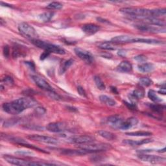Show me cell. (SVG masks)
Segmentation results:
<instances>
[{"mask_svg":"<svg viewBox=\"0 0 166 166\" xmlns=\"http://www.w3.org/2000/svg\"><path fill=\"white\" fill-rule=\"evenodd\" d=\"M31 42L34 45H36V47H39V48L43 49L46 51L49 52L50 53H53L59 54H64L66 53L65 50H64L62 48L57 45L52 44L46 42L44 41H42L39 39L31 40Z\"/></svg>","mask_w":166,"mask_h":166,"instance_id":"3","label":"cell"},{"mask_svg":"<svg viewBox=\"0 0 166 166\" xmlns=\"http://www.w3.org/2000/svg\"><path fill=\"white\" fill-rule=\"evenodd\" d=\"M134 59L136 60L137 62H141V63H145L147 61V57L145 56H144V55H143V54L137 55V56L134 57Z\"/></svg>","mask_w":166,"mask_h":166,"instance_id":"41","label":"cell"},{"mask_svg":"<svg viewBox=\"0 0 166 166\" xmlns=\"http://www.w3.org/2000/svg\"><path fill=\"white\" fill-rule=\"evenodd\" d=\"M33 80L34 81L35 84L37 85L40 88L46 91H53V88L48 84L47 81H45L44 79L41 78L40 77L34 75L32 77Z\"/></svg>","mask_w":166,"mask_h":166,"instance_id":"13","label":"cell"},{"mask_svg":"<svg viewBox=\"0 0 166 166\" xmlns=\"http://www.w3.org/2000/svg\"><path fill=\"white\" fill-rule=\"evenodd\" d=\"M68 142L75 144H85L89 143H93L94 138L90 136H71L68 139Z\"/></svg>","mask_w":166,"mask_h":166,"instance_id":"9","label":"cell"},{"mask_svg":"<svg viewBox=\"0 0 166 166\" xmlns=\"http://www.w3.org/2000/svg\"><path fill=\"white\" fill-rule=\"evenodd\" d=\"M60 153L69 156H81L88 154V153L83 149L73 150V149H61Z\"/></svg>","mask_w":166,"mask_h":166,"instance_id":"20","label":"cell"},{"mask_svg":"<svg viewBox=\"0 0 166 166\" xmlns=\"http://www.w3.org/2000/svg\"><path fill=\"white\" fill-rule=\"evenodd\" d=\"M36 101L30 97L20 98L12 102L4 103L2 106L4 111L9 114H19L25 109L36 105Z\"/></svg>","mask_w":166,"mask_h":166,"instance_id":"1","label":"cell"},{"mask_svg":"<svg viewBox=\"0 0 166 166\" xmlns=\"http://www.w3.org/2000/svg\"><path fill=\"white\" fill-rule=\"evenodd\" d=\"M77 91H78V93L79 94V95L81 96L82 97H87L86 91L85 90V89L83 88L82 86H79L77 87Z\"/></svg>","mask_w":166,"mask_h":166,"instance_id":"42","label":"cell"},{"mask_svg":"<svg viewBox=\"0 0 166 166\" xmlns=\"http://www.w3.org/2000/svg\"><path fill=\"white\" fill-rule=\"evenodd\" d=\"M153 140L151 139H145L142 140H125L123 141V143L127 145H129L131 147H135V146H139L143 144L149 143L150 142H152Z\"/></svg>","mask_w":166,"mask_h":166,"instance_id":"17","label":"cell"},{"mask_svg":"<svg viewBox=\"0 0 166 166\" xmlns=\"http://www.w3.org/2000/svg\"><path fill=\"white\" fill-rule=\"evenodd\" d=\"M145 96V91L142 88H137L134 90L132 93L131 94V100L132 99H134V100L136 99H142Z\"/></svg>","mask_w":166,"mask_h":166,"instance_id":"25","label":"cell"},{"mask_svg":"<svg viewBox=\"0 0 166 166\" xmlns=\"http://www.w3.org/2000/svg\"><path fill=\"white\" fill-rule=\"evenodd\" d=\"M49 54H50V53H49V52L45 51H44L43 53H42V54L40 55V59L41 60H45V59H47V58L49 56Z\"/></svg>","mask_w":166,"mask_h":166,"instance_id":"46","label":"cell"},{"mask_svg":"<svg viewBox=\"0 0 166 166\" xmlns=\"http://www.w3.org/2000/svg\"><path fill=\"white\" fill-rule=\"evenodd\" d=\"M3 51V54H4L5 57L8 58L9 57V55H10V49H9V47L8 45L4 46Z\"/></svg>","mask_w":166,"mask_h":166,"instance_id":"45","label":"cell"},{"mask_svg":"<svg viewBox=\"0 0 166 166\" xmlns=\"http://www.w3.org/2000/svg\"><path fill=\"white\" fill-rule=\"evenodd\" d=\"M18 31L24 37L29 39L31 41L38 39L39 38V35L34 27L27 23H21L18 25Z\"/></svg>","mask_w":166,"mask_h":166,"instance_id":"4","label":"cell"},{"mask_svg":"<svg viewBox=\"0 0 166 166\" xmlns=\"http://www.w3.org/2000/svg\"><path fill=\"white\" fill-rule=\"evenodd\" d=\"M35 113H36V115L38 116H43L45 113V110L44 108L43 107H41V106H39V107H37L36 109H35Z\"/></svg>","mask_w":166,"mask_h":166,"instance_id":"40","label":"cell"},{"mask_svg":"<svg viewBox=\"0 0 166 166\" xmlns=\"http://www.w3.org/2000/svg\"><path fill=\"white\" fill-rule=\"evenodd\" d=\"M98 134L101 137H103L105 138V139L110 140V141L114 140H116V136L114 134L110 132L105 131H98Z\"/></svg>","mask_w":166,"mask_h":166,"instance_id":"28","label":"cell"},{"mask_svg":"<svg viewBox=\"0 0 166 166\" xmlns=\"http://www.w3.org/2000/svg\"><path fill=\"white\" fill-rule=\"evenodd\" d=\"M73 63V59H69V60L64 62L60 68L59 72H60V74H63V73L65 72L72 65Z\"/></svg>","mask_w":166,"mask_h":166,"instance_id":"31","label":"cell"},{"mask_svg":"<svg viewBox=\"0 0 166 166\" xmlns=\"http://www.w3.org/2000/svg\"><path fill=\"white\" fill-rule=\"evenodd\" d=\"M27 137L33 141H36L45 143L52 144V145H56L59 143V141L57 139L49 136L39 135V134H33V135H29Z\"/></svg>","mask_w":166,"mask_h":166,"instance_id":"7","label":"cell"},{"mask_svg":"<svg viewBox=\"0 0 166 166\" xmlns=\"http://www.w3.org/2000/svg\"><path fill=\"white\" fill-rule=\"evenodd\" d=\"M117 70L122 73H128L132 70V66L128 61H123L117 66Z\"/></svg>","mask_w":166,"mask_h":166,"instance_id":"18","label":"cell"},{"mask_svg":"<svg viewBox=\"0 0 166 166\" xmlns=\"http://www.w3.org/2000/svg\"><path fill=\"white\" fill-rule=\"evenodd\" d=\"M132 39L133 38L131 36L121 35L112 38L110 42H112L114 44H123L131 43Z\"/></svg>","mask_w":166,"mask_h":166,"instance_id":"16","label":"cell"},{"mask_svg":"<svg viewBox=\"0 0 166 166\" xmlns=\"http://www.w3.org/2000/svg\"><path fill=\"white\" fill-rule=\"evenodd\" d=\"M97 20H99V22H102V23H109L108 21L105 20H103V19H102V18H97Z\"/></svg>","mask_w":166,"mask_h":166,"instance_id":"50","label":"cell"},{"mask_svg":"<svg viewBox=\"0 0 166 166\" xmlns=\"http://www.w3.org/2000/svg\"><path fill=\"white\" fill-rule=\"evenodd\" d=\"M126 135L130 136H149L152 135V133L147 131H137L127 132Z\"/></svg>","mask_w":166,"mask_h":166,"instance_id":"32","label":"cell"},{"mask_svg":"<svg viewBox=\"0 0 166 166\" xmlns=\"http://www.w3.org/2000/svg\"><path fill=\"white\" fill-rule=\"evenodd\" d=\"M79 148L81 149L85 150L87 151L88 153H97L101 151H105L109 149H110V145L106 143H85L81 144L80 145Z\"/></svg>","mask_w":166,"mask_h":166,"instance_id":"5","label":"cell"},{"mask_svg":"<svg viewBox=\"0 0 166 166\" xmlns=\"http://www.w3.org/2000/svg\"><path fill=\"white\" fill-rule=\"evenodd\" d=\"M146 23L153 25H156V26H160V27H165V22L163 20L158 19V18H154V17H149L143 19Z\"/></svg>","mask_w":166,"mask_h":166,"instance_id":"21","label":"cell"},{"mask_svg":"<svg viewBox=\"0 0 166 166\" xmlns=\"http://www.w3.org/2000/svg\"><path fill=\"white\" fill-rule=\"evenodd\" d=\"M139 84L143 86H149L153 84V81L148 77H143L140 79Z\"/></svg>","mask_w":166,"mask_h":166,"instance_id":"36","label":"cell"},{"mask_svg":"<svg viewBox=\"0 0 166 166\" xmlns=\"http://www.w3.org/2000/svg\"><path fill=\"white\" fill-rule=\"evenodd\" d=\"M154 66L152 63H142L140 65L137 66V69L143 73L151 72L154 70Z\"/></svg>","mask_w":166,"mask_h":166,"instance_id":"23","label":"cell"},{"mask_svg":"<svg viewBox=\"0 0 166 166\" xmlns=\"http://www.w3.org/2000/svg\"><path fill=\"white\" fill-rule=\"evenodd\" d=\"M99 100L102 103L106 105L110 106H114L116 105V101H114L111 97H109L105 95H101L99 96Z\"/></svg>","mask_w":166,"mask_h":166,"instance_id":"24","label":"cell"},{"mask_svg":"<svg viewBox=\"0 0 166 166\" xmlns=\"http://www.w3.org/2000/svg\"><path fill=\"white\" fill-rule=\"evenodd\" d=\"M158 93L160 94H163V95H165V93H166V91H165V88H161L159 91H158Z\"/></svg>","mask_w":166,"mask_h":166,"instance_id":"49","label":"cell"},{"mask_svg":"<svg viewBox=\"0 0 166 166\" xmlns=\"http://www.w3.org/2000/svg\"><path fill=\"white\" fill-rule=\"evenodd\" d=\"M123 122V119L118 115L110 116L106 119L107 124L115 129H121Z\"/></svg>","mask_w":166,"mask_h":166,"instance_id":"12","label":"cell"},{"mask_svg":"<svg viewBox=\"0 0 166 166\" xmlns=\"http://www.w3.org/2000/svg\"><path fill=\"white\" fill-rule=\"evenodd\" d=\"M152 11V17L158 18L159 16H164L166 13V11L165 8H157L153 9Z\"/></svg>","mask_w":166,"mask_h":166,"instance_id":"33","label":"cell"},{"mask_svg":"<svg viewBox=\"0 0 166 166\" xmlns=\"http://www.w3.org/2000/svg\"><path fill=\"white\" fill-rule=\"evenodd\" d=\"M2 82L5 83L6 85H8V86H13L14 82L13 78L9 76H7L5 78H3L2 80Z\"/></svg>","mask_w":166,"mask_h":166,"instance_id":"39","label":"cell"},{"mask_svg":"<svg viewBox=\"0 0 166 166\" xmlns=\"http://www.w3.org/2000/svg\"><path fill=\"white\" fill-rule=\"evenodd\" d=\"M138 123V120L135 117H130L127 119L126 121H124L121 127L122 130H128L131 128L132 127L136 125Z\"/></svg>","mask_w":166,"mask_h":166,"instance_id":"19","label":"cell"},{"mask_svg":"<svg viewBox=\"0 0 166 166\" xmlns=\"http://www.w3.org/2000/svg\"><path fill=\"white\" fill-rule=\"evenodd\" d=\"M3 158L9 163L16 165H22V166H33V165H44V163L43 162H30L19 158L14 157V156L4 155Z\"/></svg>","mask_w":166,"mask_h":166,"instance_id":"6","label":"cell"},{"mask_svg":"<svg viewBox=\"0 0 166 166\" xmlns=\"http://www.w3.org/2000/svg\"><path fill=\"white\" fill-rule=\"evenodd\" d=\"M120 13L137 19L143 20L145 18L152 17V11L149 9L134 7H125L120 9Z\"/></svg>","mask_w":166,"mask_h":166,"instance_id":"2","label":"cell"},{"mask_svg":"<svg viewBox=\"0 0 166 166\" xmlns=\"http://www.w3.org/2000/svg\"><path fill=\"white\" fill-rule=\"evenodd\" d=\"M67 128V124L64 122H59L49 123L46 126L47 131L51 132H61L65 131Z\"/></svg>","mask_w":166,"mask_h":166,"instance_id":"11","label":"cell"},{"mask_svg":"<svg viewBox=\"0 0 166 166\" xmlns=\"http://www.w3.org/2000/svg\"><path fill=\"white\" fill-rule=\"evenodd\" d=\"M148 97L151 101H153V102H154L156 103H161L162 101V99L157 95V94L156 93V91H154L153 90H150L149 91Z\"/></svg>","mask_w":166,"mask_h":166,"instance_id":"29","label":"cell"},{"mask_svg":"<svg viewBox=\"0 0 166 166\" xmlns=\"http://www.w3.org/2000/svg\"><path fill=\"white\" fill-rule=\"evenodd\" d=\"M111 89H112V90L113 91V92H114V93H116V94H117L118 92H117V90H116V88H114V87H111Z\"/></svg>","mask_w":166,"mask_h":166,"instance_id":"51","label":"cell"},{"mask_svg":"<svg viewBox=\"0 0 166 166\" xmlns=\"http://www.w3.org/2000/svg\"><path fill=\"white\" fill-rule=\"evenodd\" d=\"M117 54L122 57H125L127 55V51L125 49H119L117 52Z\"/></svg>","mask_w":166,"mask_h":166,"instance_id":"47","label":"cell"},{"mask_svg":"<svg viewBox=\"0 0 166 166\" xmlns=\"http://www.w3.org/2000/svg\"><path fill=\"white\" fill-rule=\"evenodd\" d=\"M54 14L53 12H45L39 16V19L43 22H48L52 19Z\"/></svg>","mask_w":166,"mask_h":166,"instance_id":"26","label":"cell"},{"mask_svg":"<svg viewBox=\"0 0 166 166\" xmlns=\"http://www.w3.org/2000/svg\"><path fill=\"white\" fill-rule=\"evenodd\" d=\"M81 29H82V31L86 34L92 35L97 33L100 29V27L96 24L88 23V24H85L84 25H82Z\"/></svg>","mask_w":166,"mask_h":166,"instance_id":"15","label":"cell"},{"mask_svg":"<svg viewBox=\"0 0 166 166\" xmlns=\"http://www.w3.org/2000/svg\"><path fill=\"white\" fill-rule=\"evenodd\" d=\"M18 122V119H16V118H13V119H8L6 122H5L4 123V125L3 127H12L15 125Z\"/></svg>","mask_w":166,"mask_h":166,"instance_id":"38","label":"cell"},{"mask_svg":"<svg viewBox=\"0 0 166 166\" xmlns=\"http://www.w3.org/2000/svg\"><path fill=\"white\" fill-rule=\"evenodd\" d=\"M74 51L77 56L81 60H84L87 64H91L94 61V57L90 52L83 49L80 48H76L74 49Z\"/></svg>","mask_w":166,"mask_h":166,"instance_id":"10","label":"cell"},{"mask_svg":"<svg viewBox=\"0 0 166 166\" xmlns=\"http://www.w3.org/2000/svg\"><path fill=\"white\" fill-rule=\"evenodd\" d=\"M25 64H27V65H28L31 69H33V70H34L35 66H34V64L33 62L27 61V62H25Z\"/></svg>","mask_w":166,"mask_h":166,"instance_id":"48","label":"cell"},{"mask_svg":"<svg viewBox=\"0 0 166 166\" xmlns=\"http://www.w3.org/2000/svg\"><path fill=\"white\" fill-rule=\"evenodd\" d=\"M149 108L153 110L154 112H157V113H161L162 112L163 110L165 109V106H162L158 104H149Z\"/></svg>","mask_w":166,"mask_h":166,"instance_id":"35","label":"cell"},{"mask_svg":"<svg viewBox=\"0 0 166 166\" xmlns=\"http://www.w3.org/2000/svg\"><path fill=\"white\" fill-rule=\"evenodd\" d=\"M17 154H20V155H23V156H29L33 155V153L29 151H18L15 153Z\"/></svg>","mask_w":166,"mask_h":166,"instance_id":"43","label":"cell"},{"mask_svg":"<svg viewBox=\"0 0 166 166\" xmlns=\"http://www.w3.org/2000/svg\"><path fill=\"white\" fill-rule=\"evenodd\" d=\"M111 42H104L99 45V48L106 50H116V48Z\"/></svg>","mask_w":166,"mask_h":166,"instance_id":"30","label":"cell"},{"mask_svg":"<svg viewBox=\"0 0 166 166\" xmlns=\"http://www.w3.org/2000/svg\"><path fill=\"white\" fill-rule=\"evenodd\" d=\"M94 80L96 85L97 86V87L99 90H105L106 87H105L104 82H103V80H101V79L99 76H95L94 78Z\"/></svg>","mask_w":166,"mask_h":166,"instance_id":"34","label":"cell"},{"mask_svg":"<svg viewBox=\"0 0 166 166\" xmlns=\"http://www.w3.org/2000/svg\"><path fill=\"white\" fill-rule=\"evenodd\" d=\"M26 55L25 51L20 48V46H14L13 51V57L14 58H18L21 57H24Z\"/></svg>","mask_w":166,"mask_h":166,"instance_id":"27","label":"cell"},{"mask_svg":"<svg viewBox=\"0 0 166 166\" xmlns=\"http://www.w3.org/2000/svg\"><path fill=\"white\" fill-rule=\"evenodd\" d=\"M63 7V5L60 2H53L50 3L48 6L47 8L49 9H55V10H60Z\"/></svg>","mask_w":166,"mask_h":166,"instance_id":"37","label":"cell"},{"mask_svg":"<svg viewBox=\"0 0 166 166\" xmlns=\"http://www.w3.org/2000/svg\"><path fill=\"white\" fill-rule=\"evenodd\" d=\"M136 27L140 31L143 32H149V33H165V29L163 28H158L154 26L147 25H136Z\"/></svg>","mask_w":166,"mask_h":166,"instance_id":"14","label":"cell"},{"mask_svg":"<svg viewBox=\"0 0 166 166\" xmlns=\"http://www.w3.org/2000/svg\"><path fill=\"white\" fill-rule=\"evenodd\" d=\"M138 158H139L141 160L145 162H149L153 164H157V163H161L165 162V158L163 157H161V156H154V155H149V154H145V153L140 154L138 155Z\"/></svg>","mask_w":166,"mask_h":166,"instance_id":"8","label":"cell"},{"mask_svg":"<svg viewBox=\"0 0 166 166\" xmlns=\"http://www.w3.org/2000/svg\"><path fill=\"white\" fill-rule=\"evenodd\" d=\"M131 43H144L148 44H162V41L154 40V39H143V38H133Z\"/></svg>","mask_w":166,"mask_h":166,"instance_id":"22","label":"cell"},{"mask_svg":"<svg viewBox=\"0 0 166 166\" xmlns=\"http://www.w3.org/2000/svg\"><path fill=\"white\" fill-rule=\"evenodd\" d=\"M124 103L125 105L129 108V109H131V110H136L137 107H136V105L134 103H127V101H124Z\"/></svg>","mask_w":166,"mask_h":166,"instance_id":"44","label":"cell"}]
</instances>
